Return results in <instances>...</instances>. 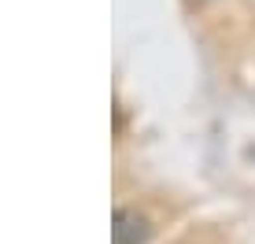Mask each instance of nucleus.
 <instances>
[{
    "mask_svg": "<svg viewBox=\"0 0 255 244\" xmlns=\"http://www.w3.org/2000/svg\"><path fill=\"white\" fill-rule=\"evenodd\" d=\"M152 237V222L133 207H119L111 219V244H148Z\"/></svg>",
    "mask_w": 255,
    "mask_h": 244,
    "instance_id": "obj_1",
    "label": "nucleus"
}]
</instances>
